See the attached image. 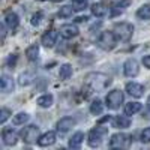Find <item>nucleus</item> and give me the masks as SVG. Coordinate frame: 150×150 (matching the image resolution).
<instances>
[{
  "mask_svg": "<svg viewBox=\"0 0 150 150\" xmlns=\"http://www.w3.org/2000/svg\"><path fill=\"white\" fill-rule=\"evenodd\" d=\"M86 84L90 87L92 90H96V92H99V90H104L107 86H110L111 84V78L108 77V75H105V74H89L86 77Z\"/></svg>",
  "mask_w": 150,
  "mask_h": 150,
  "instance_id": "1",
  "label": "nucleus"
},
{
  "mask_svg": "<svg viewBox=\"0 0 150 150\" xmlns=\"http://www.w3.org/2000/svg\"><path fill=\"white\" fill-rule=\"evenodd\" d=\"M114 35L117 36V39L122 41V42H128L131 38H132V33H134V26L129 23H117L114 29H112Z\"/></svg>",
  "mask_w": 150,
  "mask_h": 150,
  "instance_id": "2",
  "label": "nucleus"
},
{
  "mask_svg": "<svg viewBox=\"0 0 150 150\" xmlns=\"http://www.w3.org/2000/svg\"><path fill=\"white\" fill-rule=\"evenodd\" d=\"M117 42V36L114 35V32H102L98 38V47L105 50V51H110L116 47Z\"/></svg>",
  "mask_w": 150,
  "mask_h": 150,
  "instance_id": "3",
  "label": "nucleus"
},
{
  "mask_svg": "<svg viewBox=\"0 0 150 150\" xmlns=\"http://www.w3.org/2000/svg\"><path fill=\"white\" fill-rule=\"evenodd\" d=\"M108 134V129L107 128H102V126H96L95 129H92L89 132V146L90 147H99L102 143H104V138L105 135Z\"/></svg>",
  "mask_w": 150,
  "mask_h": 150,
  "instance_id": "4",
  "label": "nucleus"
},
{
  "mask_svg": "<svg viewBox=\"0 0 150 150\" xmlns=\"http://www.w3.org/2000/svg\"><path fill=\"white\" fill-rule=\"evenodd\" d=\"M105 102H107V107H108L110 110H117V108L123 104V92L119 90V89L111 90V92L107 95Z\"/></svg>",
  "mask_w": 150,
  "mask_h": 150,
  "instance_id": "5",
  "label": "nucleus"
},
{
  "mask_svg": "<svg viewBox=\"0 0 150 150\" xmlns=\"http://www.w3.org/2000/svg\"><path fill=\"white\" fill-rule=\"evenodd\" d=\"M131 144V137H128L126 134H114L110 140V147L111 149H123L128 147Z\"/></svg>",
  "mask_w": 150,
  "mask_h": 150,
  "instance_id": "6",
  "label": "nucleus"
},
{
  "mask_svg": "<svg viewBox=\"0 0 150 150\" xmlns=\"http://www.w3.org/2000/svg\"><path fill=\"white\" fill-rule=\"evenodd\" d=\"M21 135H23L24 141L29 143V144L38 141V140H39V137H41V135H39V128L35 126V125H30V126L24 128V131L21 132Z\"/></svg>",
  "mask_w": 150,
  "mask_h": 150,
  "instance_id": "7",
  "label": "nucleus"
},
{
  "mask_svg": "<svg viewBox=\"0 0 150 150\" xmlns=\"http://www.w3.org/2000/svg\"><path fill=\"white\" fill-rule=\"evenodd\" d=\"M123 72L126 77L129 78H134L138 75L140 72V66H138V62H137L135 59H128L126 62H125V65H123Z\"/></svg>",
  "mask_w": 150,
  "mask_h": 150,
  "instance_id": "8",
  "label": "nucleus"
},
{
  "mask_svg": "<svg viewBox=\"0 0 150 150\" xmlns=\"http://www.w3.org/2000/svg\"><path fill=\"white\" fill-rule=\"evenodd\" d=\"M131 5V0H120V2H114L110 8V14L111 17H117L120 14H123L125 9Z\"/></svg>",
  "mask_w": 150,
  "mask_h": 150,
  "instance_id": "9",
  "label": "nucleus"
},
{
  "mask_svg": "<svg viewBox=\"0 0 150 150\" xmlns=\"http://www.w3.org/2000/svg\"><path fill=\"white\" fill-rule=\"evenodd\" d=\"M2 140L5 146H14L18 141V135L15 131H12L11 128H5L2 131Z\"/></svg>",
  "mask_w": 150,
  "mask_h": 150,
  "instance_id": "10",
  "label": "nucleus"
},
{
  "mask_svg": "<svg viewBox=\"0 0 150 150\" xmlns=\"http://www.w3.org/2000/svg\"><path fill=\"white\" fill-rule=\"evenodd\" d=\"M57 36H59V32L57 30H50V32H47V33L42 35L41 42L47 48H53L54 44H56V41H57Z\"/></svg>",
  "mask_w": 150,
  "mask_h": 150,
  "instance_id": "11",
  "label": "nucleus"
},
{
  "mask_svg": "<svg viewBox=\"0 0 150 150\" xmlns=\"http://www.w3.org/2000/svg\"><path fill=\"white\" fill-rule=\"evenodd\" d=\"M78 27L75 26V24H63V26L60 27V35L62 38H65V39H72L78 35Z\"/></svg>",
  "mask_w": 150,
  "mask_h": 150,
  "instance_id": "12",
  "label": "nucleus"
},
{
  "mask_svg": "<svg viewBox=\"0 0 150 150\" xmlns=\"http://www.w3.org/2000/svg\"><path fill=\"white\" fill-rule=\"evenodd\" d=\"M56 140H57V135H56V132H53V131H48V132H45V134H42V135L39 137V140H38V144H39L41 147L53 146V144L56 143Z\"/></svg>",
  "mask_w": 150,
  "mask_h": 150,
  "instance_id": "13",
  "label": "nucleus"
},
{
  "mask_svg": "<svg viewBox=\"0 0 150 150\" xmlns=\"http://www.w3.org/2000/svg\"><path fill=\"white\" fill-rule=\"evenodd\" d=\"M75 125H77V120L74 117H63L57 122V131L59 132H68L69 129H72Z\"/></svg>",
  "mask_w": 150,
  "mask_h": 150,
  "instance_id": "14",
  "label": "nucleus"
},
{
  "mask_svg": "<svg viewBox=\"0 0 150 150\" xmlns=\"http://www.w3.org/2000/svg\"><path fill=\"white\" fill-rule=\"evenodd\" d=\"M126 92L132 98H141L144 95V86L138 83H128L126 84Z\"/></svg>",
  "mask_w": 150,
  "mask_h": 150,
  "instance_id": "15",
  "label": "nucleus"
},
{
  "mask_svg": "<svg viewBox=\"0 0 150 150\" xmlns=\"http://www.w3.org/2000/svg\"><path fill=\"white\" fill-rule=\"evenodd\" d=\"M5 24L8 26V29H9L11 32H14V30L18 27V24H20L18 15L15 14V12H8V14L5 15Z\"/></svg>",
  "mask_w": 150,
  "mask_h": 150,
  "instance_id": "16",
  "label": "nucleus"
},
{
  "mask_svg": "<svg viewBox=\"0 0 150 150\" xmlns=\"http://www.w3.org/2000/svg\"><path fill=\"white\" fill-rule=\"evenodd\" d=\"M0 89H2L3 93H9L14 90V81L9 75H2V78H0Z\"/></svg>",
  "mask_w": 150,
  "mask_h": 150,
  "instance_id": "17",
  "label": "nucleus"
},
{
  "mask_svg": "<svg viewBox=\"0 0 150 150\" xmlns=\"http://www.w3.org/2000/svg\"><path fill=\"white\" fill-rule=\"evenodd\" d=\"M112 125H114V128H120V129H126L131 126V119L126 116H117L114 120H112Z\"/></svg>",
  "mask_w": 150,
  "mask_h": 150,
  "instance_id": "18",
  "label": "nucleus"
},
{
  "mask_svg": "<svg viewBox=\"0 0 150 150\" xmlns=\"http://www.w3.org/2000/svg\"><path fill=\"white\" fill-rule=\"evenodd\" d=\"M90 9H92V14H93L95 17H98V18H101V17L107 15V12H108L107 6L102 5V3H93Z\"/></svg>",
  "mask_w": 150,
  "mask_h": 150,
  "instance_id": "19",
  "label": "nucleus"
},
{
  "mask_svg": "<svg viewBox=\"0 0 150 150\" xmlns=\"http://www.w3.org/2000/svg\"><path fill=\"white\" fill-rule=\"evenodd\" d=\"M83 140H84V134L83 132H75L69 140V147L71 149H78L81 146Z\"/></svg>",
  "mask_w": 150,
  "mask_h": 150,
  "instance_id": "20",
  "label": "nucleus"
},
{
  "mask_svg": "<svg viewBox=\"0 0 150 150\" xmlns=\"http://www.w3.org/2000/svg\"><path fill=\"white\" fill-rule=\"evenodd\" d=\"M53 95H42V96H39L36 99V104L39 105V107H42V108H48V107H51L53 105Z\"/></svg>",
  "mask_w": 150,
  "mask_h": 150,
  "instance_id": "21",
  "label": "nucleus"
},
{
  "mask_svg": "<svg viewBox=\"0 0 150 150\" xmlns=\"http://www.w3.org/2000/svg\"><path fill=\"white\" fill-rule=\"evenodd\" d=\"M59 77H60V80H63V81L69 80L72 77V66L69 63L62 65L60 66V72H59Z\"/></svg>",
  "mask_w": 150,
  "mask_h": 150,
  "instance_id": "22",
  "label": "nucleus"
},
{
  "mask_svg": "<svg viewBox=\"0 0 150 150\" xmlns=\"http://www.w3.org/2000/svg\"><path fill=\"white\" fill-rule=\"evenodd\" d=\"M141 104L140 102H129L125 105V114H128V116H134L135 112H138L141 111Z\"/></svg>",
  "mask_w": 150,
  "mask_h": 150,
  "instance_id": "23",
  "label": "nucleus"
},
{
  "mask_svg": "<svg viewBox=\"0 0 150 150\" xmlns=\"http://www.w3.org/2000/svg\"><path fill=\"white\" fill-rule=\"evenodd\" d=\"M137 17H138L140 20H150V3H146L141 8H138Z\"/></svg>",
  "mask_w": 150,
  "mask_h": 150,
  "instance_id": "24",
  "label": "nucleus"
},
{
  "mask_svg": "<svg viewBox=\"0 0 150 150\" xmlns=\"http://www.w3.org/2000/svg\"><path fill=\"white\" fill-rule=\"evenodd\" d=\"M38 54H39V47L38 45H30L27 50H26V57L30 60V62H35L38 59Z\"/></svg>",
  "mask_w": 150,
  "mask_h": 150,
  "instance_id": "25",
  "label": "nucleus"
},
{
  "mask_svg": "<svg viewBox=\"0 0 150 150\" xmlns=\"http://www.w3.org/2000/svg\"><path fill=\"white\" fill-rule=\"evenodd\" d=\"M74 11H75V8H74L72 5H65V6H62V8H60V11H59V17H62V18H69V17H72Z\"/></svg>",
  "mask_w": 150,
  "mask_h": 150,
  "instance_id": "26",
  "label": "nucleus"
},
{
  "mask_svg": "<svg viewBox=\"0 0 150 150\" xmlns=\"http://www.w3.org/2000/svg\"><path fill=\"white\" fill-rule=\"evenodd\" d=\"M102 111H104L102 102L99 101V99H95V101L90 104V112H92V114H95V116H99Z\"/></svg>",
  "mask_w": 150,
  "mask_h": 150,
  "instance_id": "27",
  "label": "nucleus"
},
{
  "mask_svg": "<svg viewBox=\"0 0 150 150\" xmlns=\"http://www.w3.org/2000/svg\"><path fill=\"white\" fill-rule=\"evenodd\" d=\"M27 120H29V114H27V112H18V114H15L14 119H12L14 125H24Z\"/></svg>",
  "mask_w": 150,
  "mask_h": 150,
  "instance_id": "28",
  "label": "nucleus"
},
{
  "mask_svg": "<svg viewBox=\"0 0 150 150\" xmlns=\"http://www.w3.org/2000/svg\"><path fill=\"white\" fill-rule=\"evenodd\" d=\"M11 116V111L8 108H2V111H0V123H5Z\"/></svg>",
  "mask_w": 150,
  "mask_h": 150,
  "instance_id": "29",
  "label": "nucleus"
},
{
  "mask_svg": "<svg viewBox=\"0 0 150 150\" xmlns=\"http://www.w3.org/2000/svg\"><path fill=\"white\" fill-rule=\"evenodd\" d=\"M141 141H143V143H150V126L146 128V129L141 132Z\"/></svg>",
  "mask_w": 150,
  "mask_h": 150,
  "instance_id": "30",
  "label": "nucleus"
},
{
  "mask_svg": "<svg viewBox=\"0 0 150 150\" xmlns=\"http://www.w3.org/2000/svg\"><path fill=\"white\" fill-rule=\"evenodd\" d=\"M44 18V14L42 12H38V14H35L33 17H32V24L33 26H38V24H41V20Z\"/></svg>",
  "mask_w": 150,
  "mask_h": 150,
  "instance_id": "31",
  "label": "nucleus"
},
{
  "mask_svg": "<svg viewBox=\"0 0 150 150\" xmlns=\"http://www.w3.org/2000/svg\"><path fill=\"white\" fill-rule=\"evenodd\" d=\"M30 81H32V80H30V75H29V74H23L21 77H20V84H21V86H27Z\"/></svg>",
  "mask_w": 150,
  "mask_h": 150,
  "instance_id": "32",
  "label": "nucleus"
},
{
  "mask_svg": "<svg viewBox=\"0 0 150 150\" xmlns=\"http://www.w3.org/2000/svg\"><path fill=\"white\" fill-rule=\"evenodd\" d=\"M15 62H17V56L14 54V56H11V57L8 59V65L14 68V66H15Z\"/></svg>",
  "mask_w": 150,
  "mask_h": 150,
  "instance_id": "33",
  "label": "nucleus"
},
{
  "mask_svg": "<svg viewBox=\"0 0 150 150\" xmlns=\"http://www.w3.org/2000/svg\"><path fill=\"white\" fill-rule=\"evenodd\" d=\"M143 65H144L146 68H149V69H150V56L143 57Z\"/></svg>",
  "mask_w": 150,
  "mask_h": 150,
  "instance_id": "34",
  "label": "nucleus"
},
{
  "mask_svg": "<svg viewBox=\"0 0 150 150\" xmlns=\"http://www.w3.org/2000/svg\"><path fill=\"white\" fill-rule=\"evenodd\" d=\"M72 2H74V3H77V5H84L87 0H72Z\"/></svg>",
  "mask_w": 150,
  "mask_h": 150,
  "instance_id": "35",
  "label": "nucleus"
},
{
  "mask_svg": "<svg viewBox=\"0 0 150 150\" xmlns=\"http://www.w3.org/2000/svg\"><path fill=\"white\" fill-rule=\"evenodd\" d=\"M87 20H89L87 17H78V18H77V21H78V23H83V21H87Z\"/></svg>",
  "mask_w": 150,
  "mask_h": 150,
  "instance_id": "36",
  "label": "nucleus"
},
{
  "mask_svg": "<svg viewBox=\"0 0 150 150\" xmlns=\"http://www.w3.org/2000/svg\"><path fill=\"white\" fill-rule=\"evenodd\" d=\"M147 108L150 110V96H149V99H147Z\"/></svg>",
  "mask_w": 150,
  "mask_h": 150,
  "instance_id": "37",
  "label": "nucleus"
},
{
  "mask_svg": "<svg viewBox=\"0 0 150 150\" xmlns=\"http://www.w3.org/2000/svg\"><path fill=\"white\" fill-rule=\"evenodd\" d=\"M51 2H62V0H51Z\"/></svg>",
  "mask_w": 150,
  "mask_h": 150,
  "instance_id": "38",
  "label": "nucleus"
}]
</instances>
